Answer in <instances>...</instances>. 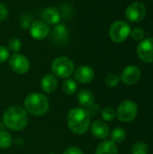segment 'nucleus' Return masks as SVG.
<instances>
[{"label": "nucleus", "instance_id": "obj_1", "mask_svg": "<svg viewBox=\"0 0 153 154\" xmlns=\"http://www.w3.org/2000/svg\"><path fill=\"white\" fill-rule=\"evenodd\" d=\"M69 129L76 134H84L87 132L90 125V114L87 110L76 107L72 108L67 117Z\"/></svg>", "mask_w": 153, "mask_h": 154}, {"label": "nucleus", "instance_id": "obj_2", "mask_svg": "<svg viewBox=\"0 0 153 154\" xmlns=\"http://www.w3.org/2000/svg\"><path fill=\"white\" fill-rule=\"evenodd\" d=\"M4 124L13 131H21L28 124V115L25 109L19 106L7 108L3 116Z\"/></svg>", "mask_w": 153, "mask_h": 154}, {"label": "nucleus", "instance_id": "obj_3", "mask_svg": "<svg viewBox=\"0 0 153 154\" xmlns=\"http://www.w3.org/2000/svg\"><path fill=\"white\" fill-rule=\"evenodd\" d=\"M26 112L35 116L45 115L49 110V100L41 93H32L26 97L24 100Z\"/></svg>", "mask_w": 153, "mask_h": 154}, {"label": "nucleus", "instance_id": "obj_4", "mask_svg": "<svg viewBox=\"0 0 153 154\" xmlns=\"http://www.w3.org/2000/svg\"><path fill=\"white\" fill-rule=\"evenodd\" d=\"M53 75L61 79L69 78L75 71V64L71 59L66 56L56 58L51 64Z\"/></svg>", "mask_w": 153, "mask_h": 154}, {"label": "nucleus", "instance_id": "obj_5", "mask_svg": "<svg viewBox=\"0 0 153 154\" xmlns=\"http://www.w3.org/2000/svg\"><path fill=\"white\" fill-rule=\"evenodd\" d=\"M138 114V106L132 100H125L120 104L116 111V117L124 123L133 121Z\"/></svg>", "mask_w": 153, "mask_h": 154}, {"label": "nucleus", "instance_id": "obj_6", "mask_svg": "<svg viewBox=\"0 0 153 154\" xmlns=\"http://www.w3.org/2000/svg\"><path fill=\"white\" fill-rule=\"evenodd\" d=\"M131 33L130 25L122 20L115 22L109 29V36L115 43H121L127 39Z\"/></svg>", "mask_w": 153, "mask_h": 154}, {"label": "nucleus", "instance_id": "obj_7", "mask_svg": "<svg viewBox=\"0 0 153 154\" xmlns=\"http://www.w3.org/2000/svg\"><path fill=\"white\" fill-rule=\"evenodd\" d=\"M9 66L14 73L19 75L25 74L30 69V62L28 59L24 55L19 53H14L10 57Z\"/></svg>", "mask_w": 153, "mask_h": 154}, {"label": "nucleus", "instance_id": "obj_8", "mask_svg": "<svg viewBox=\"0 0 153 154\" xmlns=\"http://www.w3.org/2000/svg\"><path fill=\"white\" fill-rule=\"evenodd\" d=\"M146 14L145 5L142 3L135 2L131 4L125 10V16L128 21L138 23L142 21Z\"/></svg>", "mask_w": 153, "mask_h": 154}, {"label": "nucleus", "instance_id": "obj_9", "mask_svg": "<svg viewBox=\"0 0 153 154\" xmlns=\"http://www.w3.org/2000/svg\"><path fill=\"white\" fill-rule=\"evenodd\" d=\"M137 54L139 58L146 62H153V38H148L143 40L137 48Z\"/></svg>", "mask_w": 153, "mask_h": 154}, {"label": "nucleus", "instance_id": "obj_10", "mask_svg": "<svg viewBox=\"0 0 153 154\" xmlns=\"http://www.w3.org/2000/svg\"><path fill=\"white\" fill-rule=\"evenodd\" d=\"M29 30H30V34L32 35V37L39 41L47 38L50 32L49 24H47L42 20L34 21L33 23H32Z\"/></svg>", "mask_w": 153, "mask_h": 154}, {"label": "nucleus", "instance_id": "obj_11", "mask_svg": "<svg viewBox=\"0 0 153 154\" xmlns=\"http://www.w3.org/2000/svg\"><path fill=\"white\" fill-rule=\"evenodd\" d=\"M141 78V70L138 67L130 65L125 67L121 73V80L125 85H134Z\"/></svg>", "mask_w": 153, "mask_h": 154}, {"label": "nucleus", "instance_id": "obj_12", "mask_svg": "<svg viewBox=\"0 0 153 154\" xmlns=\"http://www.w3.org/2000/svg\"><path fill=\"white\" fill-rule=\"evenodd\" d=\"M51 40L53 42L57 45H63L67 43L69 37V32L68 28L61 23H58L54 26V28L51 31Z\"/></svg>", "mask_w": 153, "mask_h": 154}, {"label": "nucleus", "instance_id": "obj_13", "mask_svg": "<svg viewBox=\"0 0 153 154\" xmlns=\"http://www.w3.org/2000/svg\"><path fill=\"white\" fill-rule=\"evenodd\" d=\"M94 77V69L89 66H80L74 71V78L80 84H87L91 82Z\"/></svg>", "mask_w": 153, "mask_h": 154}, {"label": "nucleus", "instance_id": "obj_14", "mask_svg": "<svg viewBox=\"0 0 153 154\" xmlns=\"http://www.w3.org/2000/svg\"><path fill=\"white\" fill-rule=\"evenodd\" d=\"M91 133L97 139H106L110 134V129L105 121L97 120L92 124Z\"/></svg>", "mask_w": 153, "mask_h": 154}, {"label": "nucleus", "instance_id": "obj_15", "mask_svg": "<svg viewBox=\"0 0 153 154\" xmlns=\"http://www.w3.org/2000/svg\"><path fill=\"white\" fill-rule=\"evenodd\" d=\"M42 21L45 22L47 24H58L60 21L61 15L58 9L49 6L45 8L41 14Z\"/></svg>", "mask_w": 153, "mask_h": 154}, {"label": "nucleus", "instance_id": "obj_16", "mask_svg": "<svg viewBox=\"0 0 153 154\" xmlns=\"http://www.w3.org/2000/svg\"><path fill=\"white\" fill-rule=\"evenodd\" d=\"M41 89L45 93H51L56 90L58 87V79L57 77L53 74H47L45 75L41 82Z\"/></svg>", "mask_w": 153, "mask_h": 154}, {"label": "nucleus", "instance_id": "obj_17", "mask_svg": "<svg viewBox=\"0 0 153 154\" xmlns=\"http://www.w3.org/2000/svg\"><path fill=\"white\" fill-rule=\"evenodd\" d=\"M78 102L84 107H92L95 103L94 94L90 90L82 89L78 94Z\"/></svg>", "mask_w": 153, "mask_h": 154}, {"label": "nucleus", "instance_id": "obj_18", "mask_svg": "<svg viewBox=\"0 0 153 154\" xmlns=\"http://www.w3.org/2000/svg\"><path fill=\"white\" fill-rule=\"evenodd\" d=\"M96 154H118V150L112 141H103L98 144L96 150Z\"/></svg>", "mask_w": 153, "mask_h": 154}, {"label": "nucleus", "instance_id": "obj_19", "mask_svg": "<svg viewBox=\"0 0 153 154\" xmlns=\"http://www.w3.org/2000/svg\"><path fill=\"white\" fill-rule=\"evenodd\" d=\"M110 135H111V141L114 143H121L125 140L126 132L124 129L121 127H116L111 132Z\"/></svg>", "mask_w": 153, "mask_h": 154}, {"label": "nucleus", "instance_id": "obj_20", "mask_svg": "<svg viewBox=\"0 0 153 154\" xmlns=\"http://www.w3.org/2000/svg\"><path fill=\"white\" fill-rule=\"evenodd\" d=\"M62 89L64 93H66L67 95H72L77 91L78 85L75 80L71 79H67L62 84Z\"/></svg>", "mask_w": 153, "mask_h": 154}, {"label": "nucleus", "instance_id": "obj_21", "mask_svg": "<svg viewBox=\"0 0 153 154\" xmlns=\"http://www.w3.org/2000/svg\"><path fill=\"white\" fill-rule=\"evenodd\" d=\"M13 139L10 134L5 131H0V148L7 149L12 145Z\"/></svg>", "mask_w": 153, "mask_h": 154}, {"label": "nucleus", "instance_id": "obj_22", "mask_svg": "<svg viewBox=\"0 0 153 154\" xmlns=\"http://www.w3.org/2000/svg\"><path fill=\"white\" fill-rule=\"evenodd\" d=\"M7 46H8L7 49L9 51H12L13 53H18L21 51L23 44H22V41L20 39H18L16 37H13L9 40Z\"/></svg>", "mask_w": 153, "mask_h": 154}, {"label": "nucleus", "instance_id": "obj_23", "mask_svg": "<svg viewBox=\"0 0 153 154\" xmlns=\"http://www.w3.org/2000/svg\"><path fill=\"white\" fill-rule=\"evenodd\" d=\"M101 116L105 121L110 122V121H113L116 117V111L113 107L108 106V107H106L102 110Z\"/></svg>", "mask_w": 153, "mask_h": 154}, {"label": "nucleus", "instance_id": "obj_24", "mask_svg": "<svg viewBox=\"0 0 153 154\" xmlns=\"http://www.w3.org/2000/svg\"><path fill=\"white\" fill-rule=\"evenodd\" d=\"M148 145L142 142L135 143L132 148V154H148Z\"/></svg>", "mask_w": 153, "mask_h": 154}, {"label": "nucleus", "instance_id": "obj_25", "mask_svg": "<svg viewBox=\"0 0 153 154\" xmlns=\"http://www.w3.org/2000/svg\"><path fill=\"white\" fill-rule=\"evenodd\" d=\"M120 82V78L115 74H109L106 78V84L110 88L116 87Z\"/></svg>", "mask_w": 153, "mask_h": 154}, {"label": "nucleus", "instance_id": "obj_26", "mask_svg": "<svg viewBox=\"0 0 153 154\" xmlns=\"http://www.w3.org/2000/svg\"><path fill=\"white\" fill-rule=\"evenodd\" d=\"M131 35L133 39L136 41H140L144 37V31L141 28H135L131 32Z\"/></svg>", "mask_w": 153, "mask_h": 154}, {"label": "nucleus", "instance_id": "obj_27", "mask_svg": "<svg viewBox=\"0 0 153 154\" xmlns=\"http://www.w3.org/2000/svg\"><path fill=\"white\" fill-rule=\"evenodd\" d=\"M9 58V51L6 47L0 45V63L5 62Z\"/></svg>", "mask_w": 153, "mask_h": 154}, {"label": "nucleus", "instance_id": "obj_28", "mask_svg": "<svg viewBox=\"0 0 153 154\" xmlns=\"http://www.w3.org/2000/svg\"><path fill=\"white\" fill-rule=\"evenodd\" d=\"M32 19V17L31 15H29V14H24V15H23V17H22V22H21L22 27L24 28V29L30 28V26H31V24H32V23H31Z\"/></svg>", "mask_w": 153, "mask_h": 154}, {"label": "nucleus", "instance_id": "obj_29", "mask_svg": "<svg viewBox=\"0 0 153 154\" xmlns=\"http://www.w3.org/2000/svg\"><path fill=\"white\" fill-rule=\"evenodd\" d=\"M8 13L9 12H8V8L6 7V5L0 2V22L7 18Z\"/></svg>", "mask_w": 153, "mask_h": 154}, {"label": "nucleus", "instance_id": "obj_30", "mask_svg": "<svg viewBox=\"0 0 153 154\" xmlns=\"http://www.w3.org/2000/svg\"><path fill=\"white\" fill-rule=\"evenodd\" d=\"M63 154H84L83 152L79 149V148H77V147H70L69 149H67Z\"/></svg>", "mask_w": 153, "mask_h": 154}, {"label": "nucleus", "instance_id": "obj_31", "mask_svg": "<svg viewBox=\"0 0 153 154\" xmlns=\"http://www.w3.org/2000/svg\"><path fill=\"white\" fill-rule=\"evenodd\" d=\"M50 154H55V153H50Z\"/></svg>", "mask_w": 153, "mask_h": 154}]
</instances>
